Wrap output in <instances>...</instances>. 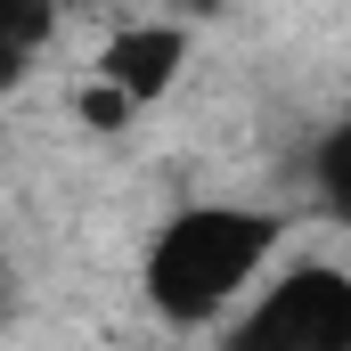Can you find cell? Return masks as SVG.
Wrapping results in <instances>:
<instances>
[{"mask_svg":"<svg viewBox=\"0 0 351 351\" xmlns=\"http://www.w3.org/2000/svg\"><path fill=\"white\" fill-rule=\"evenodd\" d=\"M16 66H25V41H16V33H8V25H0V82H8V74H16Z\"/></svg>","mask_w":351,"mask_h":351,"instance_id":"cell-6","label":"cell"},{"mask_svg":"<svg viewBox=\"0 0 351 351\" xmlns=\"http://www.w3.org/2000/svg\"><path fill=\"white\" fill-rule=\"evenodd\" d=\"M311 188H319L327 221H343V229H351V114L327 123V139H319V156H311Z\"/></svg>","mask_w":351,"mask_h":351,"instance_id":"cell-4","label":"cell"},{"mask_svg":"<svg viewBox=\"0 0 351 351\" xmlns=\"http://www.w3.org/2000/svg\"><path fill=\"white\" fill-rule=\"evenodd\" d=\"M221 351H351V269L286 262L221 327Z\"/></svg>","mask_w":351,"mask_h":351,"instance_id":"cell-2","label":"cell"},{"mask_svg":"<svg viewBox=\"0 0 351 351\" xmlns=\"http://www.w3.org/2000/svg\"><path fill=\"white\" fill-rule=\"evenodd\" d=\"M278 245L286 221L269 204H229V196L180 204L139 254V294L164 327H229L262 286V269L278 262Z\"/></svg>","mask_w":351,"mask_h":351,"instance_id":"cell-1","label":"cell"},{"mask_svg":"<svg viewBox=\"0 0 351 351\" xmlns=\"http://www.w3.org/2000/svg\"><path fill=\"white\" fill-rule=\"evenodd\" d=\"M188 25L180 16H131V25H114L98 49H90V82H106L123 106H164L180 90V74H188Z\"/></svg>","mask_w":351,"mask_h":351,"instance_id":"cell-3","label":"cell"},{"mask_svg":"<svg viewBox=\"0 0 351 351\" xmlns=\"http://www.w3.org/2000/svg\"><path fill=\"white\" fill-rule=\"evenodd\" d=\"M0 8H16V0H0Z\"/></svg>","mask_w":351,"mask_h":351,"instance_id":"cell-7","label":"cell"},{"mask_svg":"<svg viewBox=\"0 0 351 351\" xmlns=\"http://www.w3.org/2000/svg\"><path fill=\"white\" fill-rule=\"evenodd\" d=\"M131 114H139V106H123L106 82H90V74H82V90H74V123H82V131H123Z\"/></svg>","mask_w":351,"mask_h":351,"instance_id":"cell-5","label":"cell"}]
</instances>
